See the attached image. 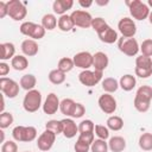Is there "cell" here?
Listing matches in <instances>:
<instances>
[{"instance_id":"6da1fadb","label":"cell","mask_w":152,"mask_h":152,"mask_svg":"<svg viewBox=\"0 0 152 152\" xmlns=\"http://www.w3.org/2000/svg\"><path fill=\"white\" fill-rule=\"evenodd\" d=\"M151 100H152V87L141 86L138 88V90L135 93V96L133 100V106L139 113H145L150 109Z\"/></svg>"},{"instance_id":"7a4b0ae2","label":"cell","mask_w":152,"mask_h":152,"mask_svg":"<svg viewBox=\"0 0 152 152\" xmlns=\"http://www.w3.org/2000/svg\"><path fill=\"white\" fill-rule=\"evenodd\" d=\"M40 107H43L40 91L37 89H32L27 91L23 99V108L25 109V112L36 113Z\"/></svg>"},{"instance_id":"3957f363","label":"cell","mask_w":152,"mask_h":152,"mask_svg":"<svg viewBox=\"0 0 152 152\" xmlns=\"http://www.w3.org/2000/svg\"><path fill=\"white\" fill-rule=\"evenodd\" d=\"M126 5L128 6L129 14L132 15L133 19L135 20H145L150 15V8L148 6L140 1V0H127Z\"/></svg>"},{"instance_id":"277c9868","label":"cell","mask_w":152,"mask_h":152,"mask_svg":"<svg viewBox=\"0 0 152 152\" xmlns=\"http://www.w3.org/2000/svg\"><path fill=\"white\" fill-rule=\"evenodd\" d=\"M12 137L18 142H30L37 138V129L33 126H15Z\"/></svg>"},{"instance_id":"5b68a950","label":"cell","mask_w":152,"mask_h":152,"mask_svg":"<svg viewBox=\"0 0 152 152\" xmlns=\"http://www.w3.org/2000/svg\"><path fill=\"white\" fill-rule=\"evenodd\" d=\"M19 31H20L21 34H24L26 37H30L33 40H39L45 36L46 30L42 26V24L39 25V24H36V23H32V21H24L20 25Z\"/></svg>"},{"instance_id":"8992f818","label":"cell","mask_w":152,"mask_h":152,"mask_svg":"<svg viewBox=\"0 0 152 152\" xmlns=\"http://www.w3.org/2000/svg\"><path fill=\"white\" fill-rule=\"evenodd\" d=\"M118 48L124 55L129 56V57L135 56L140 51V46L135 38H125V37L119 38Z\"/></svg>"},{"instance_id":"52a82bcc","label":"cell","mask_w":152,"mask_h":152,"mask_svg":"<svg viewBox=\"0 0 152 152\" xmlns=\"http://www.w3.org/2000/svg\"><path fill=\"white\" fill-rule=\"evenodd\" d=\"M0 90L4 96H6L8 99H14L19 94L20 84L12 78L1 77L0 78Z\"/></svg>"},{"instance_id":"ba28073f","label":"cell","mask_w":152,"mask_h":152,"mask_svg":"<svg viewBox=\"0 0 152 152\" xmlns=\"http://www.w3.org/2000/svg\"><path fill=\"white\" fill-rule=\"evenodd\" d=\"M7 6H8L10 18L15 21L23 20L27 15L26 6L24 5V2H21L19 0H10V1H7Z\"/></svg>"},{"instance_id":"9c48e42d","label":"cell","mask_w":152,"mask_h":152,"mask_svg":"<svg viewBox=\"0 0 152 152\" xmlns=\"http://www.w3.org/2000/svg\"><path fill=\"white\" fill-rule=\"evenodd\" d=\"M102 76L103 72L102 71H91V70H82L78 74V81L81 84L86 86V87H94L96 86L99 82L102 81Z\"/></svg>"},{"instance_id":"30bf717a","label":"cell","mask_w":152,"mask_h":152,"mask_svg":"<svg viewBox=\"0 0 152 152\" xmlns=\"http://www.w3.org/2000/svg\"><path fill=\"white\" fill-rule=\"evenodd\" d=\"M72 23L75 26H78L81 28H88L91 27V21H93V17L89 12L83 11V10H75L71 12L70 14Z\"/></svg>"},{"instance_id":"8fae6325","label":"cell","mask_w":152,"mask_h":152,"mask_svg":"<svg viewBox=\"0 0 152 152\" xmlns=\"http://www.w3.org/2000/svg\"><path fill=\"white\" fill-rule=\"evenodd\" d=\"M118 28H119V32L121 33V36L125 38H134V36L137 33V25H135L134 20L128 17H124L119 20Z\"/></svg>"},{"instance_id":"7c38bea8","label":"cell","mask_w":152,"mask_h":152,"mask_svg":"<svg viewBox=\"0 0 152 152\" xmlns=\"http://www.w3.org/2000/svg\"><path fill=\"white\" fill-rule=\"evenodd\" d=\"M97 104L104 114H113L116 110V100L113 95L108 93H104L99 97Z\"/></svg>"},{"instance_id":"4fadbf2b","label":"cell","mask_w":152,"mask_h":152,"mask_svg":"<svg viewBox=\"0 0 152 152\" xmlns=\"http://www.w3.org/2000/svg\"><path fill=\"white\" fill-rule=\"evenodd\" d=\"M55 140H56V134L49 129H45L37 139V147L40 151L46 152V151L51 150V147L55 144Z\"/></svg>"},{"instance_id":"5bb4252c","label":"cell","mask_w":152,"mask_h":152,"mask_svg":"<svg viewBox=\"0 0 152 152\" xmlns=\"http://www.w3.org/2000/svg\"><path fill=\"white\" fill-rule=\"evenodd\" d=\"M74 64L75 66L83 69V70H89L90 66H93V55L88 51H81L77 52L74 57Z\"/></svg>"},{"instance_id":"9a60e30c","label":"cell","mask_w":152,"mask_h":152,"mask_svg":"<svg viewBox=\"0 0 152 152\" xmlns=\"http://www.w3.org/2000/svg\"><path fill=\"white\" fill-rule=\"evenodd\" d=\"M59 104H61V101H59L58 96L55 93H50L46 96V99H45L42 108H43V112L45 114L52 115V114H55L59 109Z\"/></svg>"},{"instance_id":"2e32d148","label":"cell","mask_w":152,"mask_h":152,"mask_svg":"<svg viewBox=\"0 0 152 152\" xmlns=\"http://www.w3.org/2000/svg\"><path fill=\"white\" fill-rule=\"evenodd\" d=\"M62 125H63V132L62 134L66 138V139H71L76 135V133H78V125H76V122L74 121V119L71 118H65L62 120Z\"/></svg>"},{"instance_id":"e0dca14e","label":"cell","mask_w":152,"mask_h":152,"mask_svg":"<svg viewBox=\"0 0 152 152\" xmlns=\"http://www.w3.org/2000/svg\"><path fill=\"white\" fill-rule=\"evenodd\" d=\"M97 36H99L100 40H101L102 43H106V44H113V43H115V42L119 40L118 32H116L113 27H110L109 25L106 26L102 31H100V32L97 33Z\"/></svg>"},{"instance_id":"ac0fdd59","label":"cell","mask_w":152,"mask_h":152,"mask_svg":"<svg viewBox=\"0 0 152 152\" xmlns=\"http://www.w3.org/2000/svg\"><path fill=\"white\" fill-rule=\"evenodd\" d=\"M109 63V58L108 56L102 52V51H97L93 55V66L96 71H102L108 66Z\"/></svg>"},{"instance_id":"d6986e66","label":"cell","mask_w":152,"mask_h":152,"mask_svg":"<svg viewBox=\"0 0 152 152\" xmlns=\"http://www.w3.org/2000/svg\"><path fill=\"white\" fill-rule=\"evenodd\" d=\"M20 49H21L24 56H26V57H33L39 51V46L37 44V42L33 40V39H25V40H23Z\"/></svg>"},{"instance_id":"ffe728a7","label":"cell","mask_w":152,"mask_h":152,"mask_svg":"<svg viewBox=\"0 0 152 152\" xmlns=\"http://www.w3.org/2000/svg\"><path fill=\"white\" fill-rule=\"evenodd\" d=\"M72 6H74L72 0H55L52 4V10L56 14L63 15L66 13L68 10H71Z\"/></svg>"},{"instance_id":"44dd1931","label":"cell","mask_w":152,"mask_h":152,"mask_svg":"<svg viewBox=\"0 0 152 152\" xmlns=\"http://www.w3.org/2000/svg\"><path fill=\"white\" fill-rule=\"evenodd\" d=\"M108 148L112 152H122L126 148V140L120 135H114L108 141Z\"/></svg>"},{"instance_id":"7402d4cb","label":"cell","mask_w":152,"mask_h":152,"mask_svg":"<svg viewBox=\"0 0 152 152\" xmlns=\"http://www.w3.org/2000/svg\"><path fill=\"white\" fill-rule=\"evenodd\" d=\"M0 49H1V57L0 59L2 62L7 61V59H12L15 55V46L13 43L11 42H6V43H1L0 44Z\"/></svg>"},{"instance_id":"603a6c76","label":"cell","mask_w":152,"mask_h":152,"mask_svg":"<svg viewBox=\"0 0 152 152\" xmlns=\"http://www.w3.org/2000/svg\"><path fill=\"white\" fill-rule=\"evenodd\" d=\"M137 84V80H135V76L131 75V74H126L124 76L120 77L119 80V87L125 90V91H131L133 90V88L135 87Z\"/></svg>"},{"instance_id":"cb8c5ba5","label":"cell","mask_w":152,"mask_h":152,"mask_svg":"<svg viewBox=\"0 0 152 152\" xmlns=\"http://www.w3.org/2000/svg\"><path fill=\"white\" fill-rule=\"evenodd\" d=\"M36 83H37V78L32 74H25L24 76H21V78L19 81L20 88H23L26 91H30V90L34 89Z\"/></svg>"},{"instance_id":"d4e9b609","label":"cell","mask_w":152,"mask_h":152,"mask_svg":"<svg viewBox=\"0 0 152 152\" xmlns=\"http://www.w3.org/2000/svg\"><path fill=\"white\" fill-rule=\"evenodd\" d=\"M11 66L17 71H23L28 66V61L24 55H15L11 59Z\"/></svg>"},{"instance_id":"484cf974","label":"cell","mask_w":152,"mask_h":152,"mask_svg":"<svg viewBox=\"0 0 152 152\" xmlns=\"http://www.w3.org/2000/svg\"><path fill=\"white\" fill-rule=\"evenodd\" d=\"M57 25H58V20H57V18H56L55 14H52V13H46V14L43 15V18H42V26H43L45 30L52 31V30L56 28Z\"/></svg>"},{"instance_id":"4316f807","label":"cell","mask_w":152,"mask_h":152,"mask_svg":"<svg viewBox=\"0 0 152 152\" xmlns=\"http://www.w3.org/2000/svg\"><path fill=\"white\" fill-rule=\"evenodd\" d=\"M106 125H107L108 129L114 131V132H118V131H121V129H122V127H124V120H122L121 116L110 115V116L107 119Z\"/></svg>"},{"instance_id":"83f0119b","label":"cell","mask_w":152,"mask_h":152,"mask_svg":"<svg viewBox=\"0 0 152 152\" xmlns=\"http://www.w3.org/2000/svg\"><path fill=\"white\" fill-rule=\"evenodd\" d=\"M58 28L63 32H69L74 28V23H72V19L70 17V14H63L59 17L58 19Z\"/></svg>"},{"instance_id":"f1b7e54d","label":"cell","mask_w":152,"mask_h":152,"mask_svg":"<svg viewBox=\"0 0 152 152\" xmlns=\"http://www.w3.org/2000/svg\"><path fill=\"white\" fill-rule=\"evenodd\" d=\"M101 84L104 93H108V94L115 93L119 88V81H116L114 77H106L104 80H102Z\"/></svg>"},{"instance_id":"f546056e","label":"cell","mask_w":152,"mask_h":152,"mask_svg":"<svg viewBox=\"0 0 152 152\" xmlns=\"http://www.w3.org/2000/svg\"><path fill=\"white\" fill-rule=\"evenodd\" d=\"M139 147L142 151H152V133L145 132L139 137Z\"/></svg>"},{"instance_id":"4dcf8cb0","label":"cell","mask_w":152,"mask_h":152,"mask_svg":"<svg viewBox=\"0 0 152 152\" xmlns=\"http://www.w3.org/2000/svg\"><path fill=\"white\" fill-rule=\"evenodd\" d=\"M75 64H74V59L72 58H69V57H62L58 63H57V69L61 70L62 72L66 74L69 71H71L74 69Z\"/></svg>"},{"instance_id":"1f68e13d","label":"cell","mask_w":152,"mask_h":152,"mask_svg":"<svg viewBox=\"0 0 152 152\" xmlns=\"http://www.w3.org/2000/svg\"><path fill=\"white\" fill-rule=\"evenodd\" d=\"M48 78H49V81H50L52 84L58 86V84H62V83L65 81V74L62 72V71L58 70V69H53V70H51V71L49 72Z\"/></svg>"},{"instance_id":"d6a6232c","label":"cell","mask_w":152,"mask_h":152,"mask_svg":"<svg viewBox=\"0 0 152 152\" xmlns=\"http://www.w3.org/2000/svg\"><path fill=\"white\" fill-rule=\"evenodd\" d=\"M75 101L72 99H63L61 101V104H59V110L62 112V114H64L65 116H70L71 115V112L74 109V106H75Z\"/></svg>"},{"instance_id":"836d02e7","label":"cell","mask_w":152,"mask_h":152,"mask_svg":"<svg viewBox=\"0 0 152 152\" xmlns=\"http://www.w3.org/2000/svg\"><path fill=\"white\" fill-rule=\"evenodd\" d=\"M45 129H49L51 132H53L56 135L61 134L63 132V125H62V120H49L45 124Z\"/></svg>"},{"instance_id":"e575fe53","label":"cell","mask_w":152,"mask_h":152,"mask_svg":"<svg viewBox=\"0 0 152 152\" xmlns=\"http://www.w3.org/2000/svg\"><path fill=\"white\" fill-rule=\"evenodd\" d=\"M14 121V118L12 115L11 112H2L0 113V128L5 129L7 127H10Z\"/></svg>"},{"instance_id":"d590c367","label":"cell","mask_w":152,"mask_h":152,"mask_svg":"<svg viewBox=\"0 0 152 152\" xmlns=\"http://www.w3.org/2000/svg\"><path fill=\"white\" fill-rule=\"evenodd\" d=\"M108 142L102 139H95L90 146V152H107Z\"/></svg>"},{"instance_id":"8d00e7d4","label":"cell","mask_w":152,"mask_h":152,"mask_svg":"<svg viewBox=\"0 0 152 152\" xmlns=\"http://www.w3.org/2000/svg\"><path fill=\"white\" fill-rule=\"evenodd\" d=\"M135 66L137 68H141V69H148L152 68V58L140 55L135 58Z\"/></svg>"},{"instance_id":"74e56055","label":"cell","mask_w":152,"mask_h":152,"mask_svg":"<svg viewBox=\"0 0 152 152\" xmlns=\"http://www.w3.org/2000/svg\"><path fill=\"white\" fill-rule=\"evenodd\" d=\"M95 129V125L91 120H82L78 124V133H91Z\"/></svg>"},{"instance_id":"f35d334b","label":"cell","mask_w":152,"mask_h":152,"mask_svg":"<svg viewBox=\"0 0 152 152\" xmlns=\"http://www.w3.org/2000/svg\"><path fill=\"white\" fill-rule=\"evenodd\" d=\"M97 139H102V140H107L109 138V129L107 126L104 125H95V129H94Z\"/></svg>"},{"instance_id":"ab89813d","label":"cell","mask_w":152,"mask_h":152,"mask_svg":"<svg viewBox=\"0 0 152 152\" xmlns=\"http://www.w3.org/2000/svg\"><path fill=\"white\" fill-rule=\"evenodd\" d=\"M106 26H108V24H107V21H106L103 18H101V17L93 18V21H91V28H93L96 33H99L100 31H102Z\"/></svg>"},{"instance_id":"60d3db41","label":"cell","mask_w":152,"mask_h":152,"mask_svg":"<svg viewBox=\"0 0 152 152\" xmlns=\"http://www.w3.org/2000/svg\"><path fill=\"white\" fill-rule=\"evenodd\" d=\"M84 114H86V107H84L82 103L76 102L75 106H74V109H72V112H71L70 118H71V119H80V118H82Z\"/></svg>"},{"instance_id":"b9f144b4","label":"cell","mask_w":152,"mask_h":152,"mask_svg":"<svg viewBox=\"0 0 152 152\" xmlns=\"http://www.w3.org/2000/svg\"><path fill=\"white\" fill-rule=\"evenodd\" d=\"M140 51H141V55L152 57V39L142 40V43L140 44Z\"/></svg>"},{"instance_id":"7bdbcfd3","label":"cell","mask_w":152,"mask_h":152,"mask_svg":"<svg viewBox=\"0 0 152 152\" xmlns=\"http://www.w3.org/2000/svg\"><path fill=\"white\" fill-rule=\"evenodd\" d=\"M1 152H18V145L13 140L4 141L1 145Z\"/></svg>"},{"instance_id":"ee69618b","label":"cell","mask_w":152,"mask_h":152,"mask_svg":"<svg viewBox=\"0 0 152 152\" xmlns=\"http://www.w3.org/2000/svg\"><path fill=\"white\" fill-rule=\"evenodd\" d=\"M90 146L91 145L77 139L75 145H74V150H75V152H89L90 151Z\"/></svg>"},{"instance_id":"f6af8a7d","label":"cell","mask_w":152,"mask_h":152,"mask_svg":"<svg viewBox=\"0 0 152 152\" xmlns=\"http://www.w3.org/2000/svg\"><path fill=\"white\" fill-rule=\"evenodd\" d=\"M134 72H135V76H138V77H140V78H148V77L152 75V68L141 69V68H137V66H135Z\"/></svg>"},{"instance_id":"bcb514c9","label":"cell","mask_w":152,"mask_h":152,"mask_svg":"<svg viewBox=\"0 0 152 152\" xmlns=\"http://www.w3.org/2000/svg\"><path fill=\"white\" fill-rule=\"evenodd\" d=\"M77 139H80V140H82V141L91 145L93 141L95 140V135H94V132H91V133H80V135H78Z\"/></svg>"},{"instance_id":"7dc6e473","label":"cell","mask_w":152,"mask_h":152,"mask_svg":"<svg viewBox=\"0 0 152 152\" xmlns=\"http://www.w3.org/2000/svg\"><path fill=\"white\" fill-rule=\"evenodd\" d=\"M6 15H8V6H7V2L0 1V18L2 19Z\"/></svg>"},{"instance_id":"c3c4849f","label":"cell","mask_w":152,"mask_h":152,"mask_svg":"<svg viewBox=\"0 0 152 152\" xmlns=\"http://www.w3.org/2000/svg\"><path fill=\"white\" fill-rule=\"evenodd\" d=\"M10 72V65L6 62H0V76L5 77Z\"/></svg>"},{"instance_id":"681fc988","label":"cell","mask_w":152,"mask_h":152,"mask_svg":"<svg viewBox=\"0 0 152 152\" xmlns=\"http://www.w3.org/2000/svg\"><path fill=\"white\" fill-rule=\"evenodd\" d=\"M78 4H80V6H82L83 8H88V7H90V6L93 5V1H91V0H89V1L80 0V1H78Z\"/></svg>"},{"instance_id":"f907efd6","label":"cell","mask_w":152,"mask_h":152,"mask_svg":"<svg viewBox=\"0 0 152 152\" xmlns=\"http://www.w3.org/2000/svg\"><path fill=\"white\" fill-rule=\"evenodd\" d=\"M95 4H96V5H100V6H104V5H108V4H109V1H108V0H104V1L95 0Z\"/></svg>"},{"instance_id":"816d5d0a","label":"cell","mask_w":152,"mask_h":152,"mask_svg":"<svg viewBox=\"0 0 152 152\" xmlns=\"http://www.w3.org/2000/svg\"><path fill=\"white\" fill-rule=\"evenodd\" d=\"M147 19H148V21H150V24L152 25V11L150 12V15H148V18H147Z\"/></svg>"},{"instance_id":"f5cc1de1","label":"cell","mask_w":152,"mask_h":152,"mask_svg":"<svg viewBox=\"0 0 152 152\" xmlns=\"http://www.w3.org/2000/svg\"><path fill=\"white\" fill-rule=\"evenodd\" d=\"M147 6H148V7H152V0H148V1H147Z\"/></svg>"},{"instance_id":"db71d44e","label":"cell","mask_w":152,"mask_h":152,"mask_svg":"<svg viewBox=\"0 0 152 152\" xmlns=\"http://www.w3.org/2000/svg\"><path fill=\"white\" fill-rule=\"evenodd\" d=\"M25 152H30V151H25Z\"/></svg>"}]
</instances>
